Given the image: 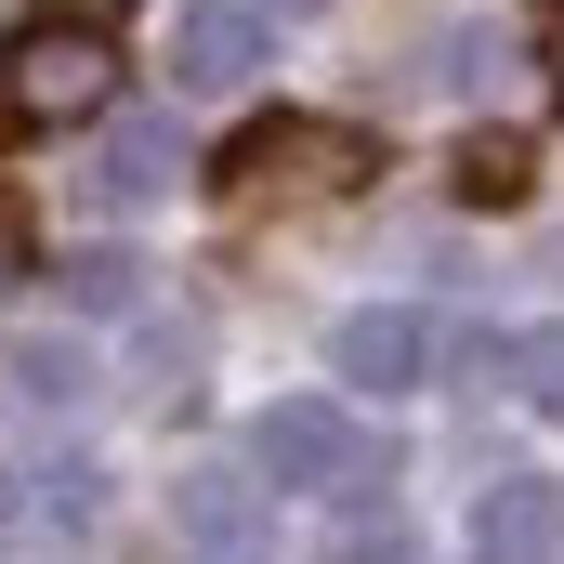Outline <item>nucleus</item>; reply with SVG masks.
I'll use <instances>...</instances> for the list:
<instances>
[{
  "label": "nucleus",
  "mask_w": 564,
  "mask_h": 564,
  "mask_svg": "<svg viewBox=\"0 0 564 564\" xmlns=\"http://www.w3.org/2000/svg\"><path fill=\"white\" fill-rule=\"evenodd\" d=\"M368 171H381V144L341 132V119H250L224 144V197L237 210H302V197H341Z\"/></svg>",
  "instance_id": "1"
},
{
  "label": "nucleus",
  "mask_w": 564,
  "mask_h": 564,
  "mask_svg": "<svg viewBox=\"0 0 564 564\" xmlns=\"http://www.w3.org/2000/svg\"><path fill=\"white\" fill-rule=\"evenodd\" d=\"M106 93H119L106 26L40 13V26H13V40H0V132H66V119H93Z\"/></svg>",
  "instance_id": "2"
},
{
  "label": "nucleus",
  "mask_w": 564,
  "mask_h": 564,
  "mask_svg": "<svg viewBox=\"0 0 564 564\" xmlns=\"http://www.w3.org/2000/svg\"><path fill=\"white\" fill-rule=\"evenodd\" d=\"M250 473H263V486H341V473H355V408H328V394L263 408V421H250Z\"/></svg>",
  "instance_id": "3"
},
{
  "label": "nucleus",
  "mask_w": 564,
  "mask_h": 564,
  "mask_svg": "<svg viewBox=\"0 0 564 564\" xmlns=\"http://www.w3.org/2000/svg\"><path fill=\"white\" fill-rule=\"evenodd\" d=\"M237 79H263V13L197 0V13L171 26V93H237Z\"/></svg>",
  "instance_id": "4"
},
{
  "label": "nucleus",
  "mask_w": 564,
  "mask_h": 564,
  "mask_svg": "<svg viewBox=\"0 0 564 564\" xmlns=\"http://www.w3.org/2000/svg\"><path fill=\"white\" fill-rule=\"evenodd\" d=\"M328 368H341L355 394H408V381L433 368V315H408V302H381V315H341Z\"/></svg>",
  "instance_id": "5"
},
{
  "label": "nucleus",
  "mask_w": 564,
  "mask_h": 564,
  "mask_svg": "<svg viewBox=\"0 0 564 564\" xmlns=\"http://www.w3.org/2000/svg\"><path fill=\"white\" fill-rule=\"evenodd\" d=\"M473 552H486V564H552V552H564V486H539V473L486 486V512H473Z\"/></svg>",
  "instance_id": "6"
},
{
  "label": "nucleus",
  "mask_w": 564,
  "mask_h": 564,
  "mask_svg": "<svg viewBox=\"0 0 564 564\" xmlns=\"http://www.w3.org/2000/svg\"><path fill=\"white\" fill-rule=\"evenodd\" d=\"M171 525H184L197 552H250V539H263V486L210 459V473H184V486H171Z\"/></svg>",
  "instance_id": "7"
},
{
  "label": "nucleus",
  "mask_w": 564,
  "mask_h": 564,
  "mask_svg": "<svg viewBox=\"0 0 564 564\" xmlns=\"http://www.w3.org/2000/svg\"><path fill=\"white\" fill-rule=\"evenodd\" d=\"M171 171H184V132H171V119H119L106 158H93V184H106L119 210H132V197H171Z\"/></svg>",
  "instance_id": "8"
},
{
  "label": "nucleus",
  "mask_w": 564,
  "mask_h": 564,
  "mask_svg": "<svg viewBox=\"0 0 564 564\" xmlns=\"http://www.w3.org/2000/svg\"><path fill=\"white\" fill-rule=\"evenodd\" d=\"M446 184H459L473 210H512V197L539 184V144H525V132H473V144H459V171H446Z\"/></svg>",
  "instance_id": "9"
},
{
  "label": "nucleus",
  "mask_w": 564,
  "mask_h": 564,
  "mask_svg": "<svg viewBox=\"0 0 564 564\" xmlns=\"http://www.w3.org/2000/svg\"><path fill=\"white\" fill-rule=\"evenodd\" d=\"M499 381H512L539 421H564V315H552V328H512V341H499Z\"/></svg>",
  "instance_id": "10"
},
{
  "label": "nucleus",
  "mask_w": 564,
  "mask_h": 564,
  "mask_svg": "<svg viewBox=\"0 0 564 564\" xmlns=\"http://www.w3.org/2000/svg\"><path fill=\"white\" fill-rule=\"evenodd\" d=\"M53 289H66V315H132V302H144V263H132V250H66Z\"/></svg>",
  "instance_id": "11"
},
{
  "label": "nucleus",
  "mask_w": 564,
  "mask_h": 564,
  "mask_svg": "<svg viewBox=\"0 0 564 564\" xmlns=\"http://www.w3.org/2000/svg\"><path fill=\"white\" fill-rule=\"evenodd\" d=\"M0 381H13L26 408H79V394H93V355H79V341H13Z\"/></svg>",
  "instance_id": "12"
},
{
  "label": "nucleus",
  "mask_w": 564,
  "mask_h": 564,
  "mask_svg": "<svg viewBox=\"0 0 564 564\" xmlns=\"http://www.w3.org/2000/svg\"><path fill=\"white\" fill-rule=\"evenodd\" d=\"M40 276V250H26V210H13V197H0V302H13V289Z\"/></svg>",
  "instance_id": "13"
},
{
  "label": "nucleus",
  "mask_w": 564,
  "mask_h": 564,
  "mask_svg": "<svg viewBox=\"0 0 564 564\" xmlns=\"http://www.w3.org/2000/svg\"><path fill=\"white\" fill-rule=\"evenodd\" d=\"M40 13H66V26H119L132 0H40Z\"/></svg>",
  "instance_id": "14"
},
{
  "label": "nucleus",
  "mask_w": 564,
  "mask_h": 564,
  "mask_svg": "<svg viewBox=\"0 0 564 564\" xmlns=\"http://www.w3.org/2000/svg\"><path fill=\"white\" fill-rule=\"evenodd\" d=\"M539 53H552V66H564V0H539Z\"/></svg>",
  "instance_id": "15"
},
{
  "label": "nucleus",
  "mask_w": 564,
  "mask_h": 564,
  "mask_svg": "<svg viewBox=\"0 0 564 564\" xmlns=\"http://www.w3.org/2000/svg\"><path fill=\"white\" fill-rule=\"evenodd\" d=\"M276 13H315V0H276Z\"/></svg>",
  "instance_id": "16"
}]
</instances>
